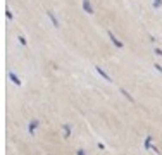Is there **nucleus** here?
<instances>
[{
  "label": "nucleus",
  "instance_id": "1",
  "mask_svg": "<svg viewBox=\"0 0 162 155\" xmlns=\"http://www.w3.org/2000/svg\"><path fill=\"white\" fill-rule=\"evenodd\" d=\"M107 34H109L110 42L114 43V45H116V47H117V48H123V47H124V43L121 42V40H117V36H116V34L112 33V31H107Z\"/></svg>",
  "mask_w": 162,
  "mask_h": 155
},
{
  "label": "nucleus",
  "instance_id": "2",
  "mask_svg": "<svg viewBox=\"0 0 162 155\" xmlns=\"http://www.w3.org/2000/svg\"><path fill=\"white\" fill-rule=\"evenodd\" d=\"M83 10L86 14H90V16H93V14H95V9H93V5H92V2H90V0H83Z\"/></svg>",
  "mask_w": 162,
  "mask_h": 155
},
{
  "label": "nucleus",
  "instance_id": "3",
  "mask_svg": "<svg viewBox=\"0 0 162 155\" xmlns=\"http://www.w3.org/2000/svg\"><path fill=\"white\" fill-rule=\"evenodd\" d=\"M95 71H97V73H98V74H100V76H102V78H104L105 81H109V83H112V78H110V76H109V74L105 73V71H104V69H102V67H100V66H97V67H95Z\"/></svg>",
  "mask_w": 162,
  "mask_h": 155
},
{
  "label": "nucleus",
  "instance_id": "4",
  "mask_svg": "<svg viewBox=\"0 0 162 155\" xmlns=\"http://www.w3.org/2000/svg\"><path fill=\"white\" fill-rule=\"evenodd\" d=\"M40 126V121L38 119H33L30 122V126H28V131H30V134H35V131H36V128Z\"/></svg>",
  "mask_w": 162,
  "mask_h": 155
},
{
  "label": "nucleus",
  "instance_id": "5",
  "mask_svg": "<svg viewBox=\"0 0 162 155\" xmlns=\"http://www.w3.org/2000/svg\"><path fill=\"white\" fill-rule=\"evenodd\" d=\"M47 16L50 17V21H52V24L55 26V28H59V21H57V17L53 16V12H52V10H47Z\"/></svg>",
  "mask_w": 162,
  "mask_h": 155
},
{
  "label": "nucleus",
  "instance_id": "6",
  "mask_svg": "<svg viewBox=\"0 0 162 155\" xmlns=\"http://www.w3.org/2000/svg\"><path fill=\"white\" fill-rule=\"evenodd\" d=\"M9 78H10V81H12L16 86H21V85H22V83H21V79H19V78L16 76L14 73H9Z\"/></svg>",
  "mask_w": 162,
  "mask_h": 155
},
{
  "label": "nucleus",
  "instance_id": "7",
  "mask_svg": "<svg viewBox=\"0 0 162 155\" xmlns=\"http://www.w3.org/2000/svg\"><path fill=\"white\" fill-rule=\"evenodd\" d=\"M69 136H71V126L64 124V138H69Z\"/></svg>",
  "mask_w": 162,
  "mask_h": 155
},
{
  "label": "nucleus",
  "instance_id": "8",
  "mask_svg": "<svg viewBox=\"0 0 162 155\" xmlns=\"http://www.w3.org/2000/svg\"><path fill=\"white\" fill-rule=\"evenodd\" d=\"M121 93H123L124 97H126V98L129 100V102H135V98H133V97H131V95H129V93H128V91L124 90V88H121Z\"/></svg>",
  "mask_w": 162,
  "mask_h": 155
},
{
  "label": "nucleus",
  "instance_id": "9",
  "mask_svg": "<svg viewBox=\"0 0 162 155\" xmlns=\"http://www.w3.org/2000/svg\"><path fill=\"white\" fill-rule=\"evenodd\" d=\"M145 148H152V136H147V140H145Z\"/></svg>",
  "mask_w": 162,
  "mask_h": 155
},
{
  "label": "nucleus",
  "instance_id": "10",
  "mask_svg": "<svg viewBox=\"0 0 162 155\" xmlns=\"http://www.w3.org/2000/svg\"><path fill=\"white\" fill-rule=\"evenodd\" d=\"M18 40H19V43H21L22 47H26V45H28V43H26V38H24L22 34H19V36H18Z\"/></svg>",
  "mask_w": 162,
  "mask_h": 155
},
{
  "label": "nucleus",
  "instance_id": "11",
  "mask_svg": "<svg viewBox=\"0 0 162 155\" xmlns=\"http://www.w3.org/2000/svg\"><path fill=\"white\" fill-rule=\"evenodd\" d=\"M153 9H159V7H162V0H153Z\"/></svg>",
  "mask_w": 162,
  "mask_h": 155
},
{
  "label": "nucleus",
  "instance_id": "12",
  "mask_svg": "<svg viewBox=\"0 0 162 155\" xmlns=\"http://www.w3.org/2000/svg\"><path fill=\"white\" fill-rule=\"evenodd\" d=\"M153 67H155V69H157V71H159V73H162V67H160V66H159V64H155V66H153Z\"/></svg>",
  "mask_w": 162,
  "mask_h": 155
},
{
  "label": "nucleus",
  "instance_id": "13",
  "mask_svg": "<svg viewBox=\"0 0 162 155\" xmlns=\"http://www.w3.org/2000/svg\"><path fill=\"white\" fill-rule=\"evenodd\" d=\"M155 54H157V55H160V57H162V50H160V48H155Z\"/></svg>",
  "mask_w": 162,
  "mask_h": 155
},
{
  "label": "nucleus",
  "instance_id": "14",
  "mask_svg": "<svg viewBox=\"0 0 162 155\" xmlns=\"http://www.w3.org/2000/svg\"><path fill=\"white\" fill-rule=\"evenodd\" d=\"M76 153H78V155H86V153H85V150H81V148H79V150L76 152Z\"/></svg>",
  "mask_w": 162,
  "mask_h": 155
}]
</instances>
